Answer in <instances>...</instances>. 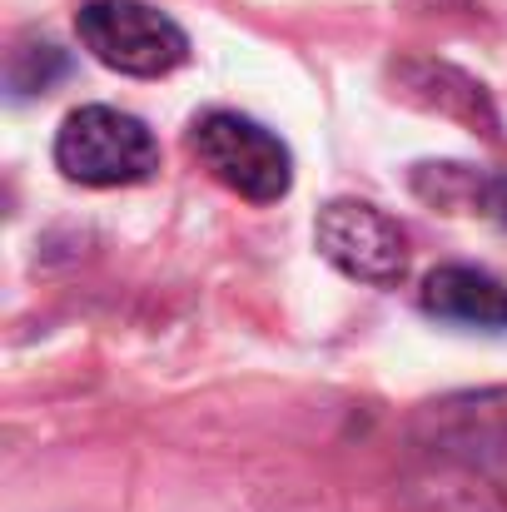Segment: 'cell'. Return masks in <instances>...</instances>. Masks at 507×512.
Wrapping results in <instances>:
<instances>
[{
	"mask_svg": "<svg viewBox=\"0 0 507 512\" xmlns=\"http://www.w3.org/2000/svg\"><path fill=\"white\" fill-rule=\"evenodd\" d=\"M314 244L338 274H348L358 284L388 289L408 274V234L398 229V219H388L383 209H373L363 199L324 204L319 224H314Z\"/></svg>",
	"mask_w": 507,
	"mask_h": 512,
	"instance_id": "obj_4",
	"label": "cell"
},
{
	"mask_svg": "<svg viewBox=\"0 0 507 512\" xmlns=\"http://www.w3.org/2000/svg\"><path fill=\"white\" fill-rule=\"evenodd\" d=\"M75 30H80V45L100 65L135 75V80L169 75L189 55V35L165 10H155L145 0H90V5H80Z\"/></svg>",
	"mask_w": 507,
	"mask_h": 512,
	"instance_id": "obj_3",
	"label": "cell"
},
{
	"mask_svg": "<svg viewBox=\"0 0 507 512\" xmlns=\"http://www.w3.org/2000/svg\"><path fill=\"white\" fill-rule=\"evenodd\" d=\"M194 155L199 165L214 174L224 189H234L239 199L249 204H274L289 194L294 184V155L289 145L264 130L259 120L249 115H234V110H209L199 125H194Z\"/></svg>",
	"mask_w": 507,
	"mask_h": 512,
	"instance_id": "obj_2",
	"label": "cell"
},
{
	"mask_svg": "<svg viewBox=\"0 0 507 512\" xmlns=\"http://www.w3.org/2000/svg\"><path fill=\"white\" fill-rule=\"evenodd\" d=\"M55 165L75 184L115 189V184H140L160 170V145L145 130V120L110 105H80L65 115L55 135Z\"/></svg>",
	"mask_w": 507,
	"mask_h": 512,
	"instance_id": "obj_1",
	"label": "cell"
},
{
	"mask_svg": "<svg viewBox=\"0 0 507 512\" xmlns=\"http://www.w3.org/2000/svg\"><path fill=\"white\" fill-rule=\"evenodd\" d=\"M423 309L443 324L468 329H507V289L468 264H443L423 279Z\"/></svg>",
	"mask_w": 507,
	"mask_h": 512,
	"instance_id": "obj_5",
	"label": "cell"
}]
</instances>
